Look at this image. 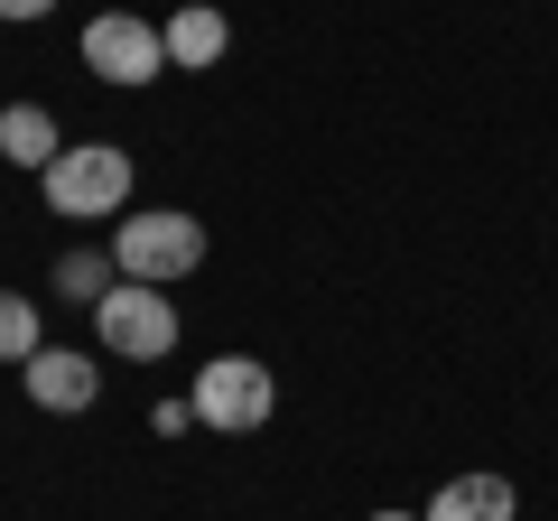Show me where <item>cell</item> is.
<instances>
[{
  "label": "cell",
  "instance_id": "obj_12",
  "mask_svg": "<svg viewBox=\"0 0 558 521\" xmlns=\"http://www.w3.org/2000/svg\"><path fill=\"white\" fill-rule=\"evenodd\" d=\"M149 428H159V438H186V428H196V401H149Z\"/></svg>",
  "mask_w": 558,
  "mask_h": 521
},
{
  "label": "cell",
  "instance_id": "obj_1",
  "mask_svg": "<svg viewBox=\"0 0 558 521\" xmlns=\"http://www.w3.org/2000/svg\"><path fill=\"white\" fill-rule=\"evenodd\" d=\"M131 149L121 141H65V159L47 168V215H65V223H112L121 205H131Z\"/></svg>",
  "mask_w": 558,
  "mask_h": 521
},
{
  "label": "cell",
  "instance_id": "obj_10",
  "mask_svg": "<svg viewBox=\"0 0 558 521\" xmlns=\"http://www.w3.org/2000/svg\"><path fill=\"white\" fill-rule=\"evenodd\" d=\"M57 289H65L75 307H102V299L121 289V260H112V252H65V260H57Z\"/></svg>",
  "mask_w": 558,
  "mask_h": 521
},
{
  "label": "cell",
  "instance_id": "obj_3",
  "mask_svg": "<svg viewBox=\"0 0 558 521\" xmlns=\"http://www.w3.org/2000/svg\"><path fill=\"white\" fill-rule=\"evenodd\" d=\"M186 401H196V428H215V438H252V428H270V410H279V373L260 354H215Z\"/></svg>",
  "mask_w": 558,
  "mask_h": 521
},
{
  "label": "cell",
  "instance_id": "obj_4",
  "mask_svg": "<svg viewBox=\"0 0 558 521\" xmlns=\"http://www.w3.org/2000/svg\"><path fill=\"white\" fill-rule=\"evenodd\" d=\"M94 336H102V354H121V363H168L178 354V299L149 289V280H121L112 299L94 307Z\"/></svg>",
  "mask_w": 558,
  "mask_h": 521
},
{
  "label": "cell",
  "instance_id": "obj_7",
  "mask_svg": "<svg viewBox=\"0 0 558 521\" xmlns=\"http://www.w3.org/2000/svg\"><path fill=\"white\" fill-rule=\"evenodd\" d=\"M0 159L10 168H57L65 159V131H57V112H47V102H10V112H0Z\"/></svg>",
  "mask_w": 558,
  "mask_h": 521
},
{
  "label": "cell",
  "instance_id": "obj_13",
  "mask_svg": "<svg viewBox=\"0 0 558 521\" xmlns=\"http://www.w3.org/2000/svg\"><path fill=\"white\" fill-rule=\"evenodd\" d=\"M47 10H57V0H0V20H10V28H38Z\"/></svg>",
  "mask_w": 558,
  "mask_h": 521
},
{
  "label": "cell",
  "instance_id": "obj_6",
  "mask_svg": "<svg viewBox=\"0 0 558 521\" xmlns=\"http://www.w3.org/2000/svg\"><path fill=\"white\" fill-rule=\"evenodd\" d=\"M20 391L38 410H57V420H75V410L102 401V373H94V354H75V344H47V354L20 363Z\"/></svg>",
  "mask_w": 558,
  "mask_h": 521
},
{
  "label": "cell",
  "instance_id": "obj_2",
  "mask_svg": "<svg viewBox=\"0 0 558 521\" xmlns=\"http://www.w3.org/2000/svg\"><path fill=\"white\" fill-rule=\"evenodd\" d=\"M112 260H121V280L178 289L186 270H205V223L186 215V205H149V215H121V223H112Z\"/></svg>",
  "mask_w": 558,
  "mask_h": 521
},
{
  "label": "cell",
  "instance_id": "obj_8",
  "mask_svg": "<svg viewBox=\"0 0 558 521\" xmlns=\"http://www.w3.org/2000/svg\"><path fill=\"white\" fill-rule=\"evenodd\" d=\"M512 512H521V494L502 475H447L418 521H512Z\"/></svg>",
  "mask_w": 558,
  "mask_h": 521
},
{
  "label": "cell",
  "instance_id": "obj_9",
  "mask_svg": "<svg viewBox=\"0 0 558 521\" xmlns=\"http://www.w3.org/2000/svg\"><path fill=\"white\" fill-rule=\"evenodd\" d=\"M233 47V28H223L215 0H186V10H168V65H186V75H205V65Z\"/></svg>",
  "mask_w": 558,
  "mask_h": 521
},
{
  "label": "cell",
  "instance_id": "obj_14",
  "mask_svg": "<svg viewBox=\"0 0 558 521\" xmlns=\"http://www.w3.org/2000/svg\"><path fill=\"white\" fill-rule=\"evenodd\" d=\"M373 521H418V512H373Z\"/></svg>",
  "mask_w": 558,
  "mask_h": 521
},
{
  "label": "cell",
  "instance_id": "obj_5",
  "mask_svg": "<svg viewBox=\"0 0 558 521\" xmlns=\"http://www.w3.org/2000/svg\"><path fill=\"white\" fill-rule=\"evenodd\" d=\"M84 75H94V84H121V94L159 84V75H168V28L140 20V10H102V20L84 28Z\"/></svg>",
  "mask_w": 558,
  "mask_h": 521
},
{
  "label": "cell",
  "instance_id": "obj_11",
  "mask_svg": "<svg viewBox=\"0 0 558 521\" xmlns=\"http://www.w3.org/2000/svg\"><path fill=\"white\" fill-rule=\"evenodd\" d=\"M28 354H47L38 299H20V289H0V363H28Z\"/></svg>",
  "mask_w": 558,
  "mask_h": 521
}]
</instances>
